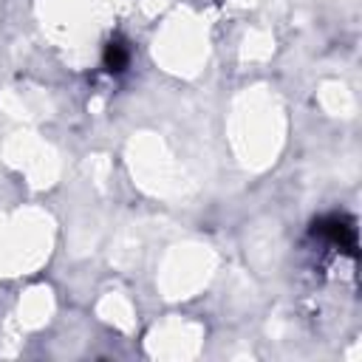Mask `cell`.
<instances>
[{
	"label": "cell",
	"mask_w": 362,
	"mask_h": 362,
	"mask_svg": "<svg viewBox=\"0 0 362 362\" xmlns=\"http://www.w3.org/2000/svg\"><path fill=\"white\" fill-rule=\"evenodd\" d=\"M311 232L320 235V238H325L328 243H334V246H339V249L356 255V226H354L351 218H345V215L320 218V221H314Z\"/></svg>",
	"instance_id": "obj_1"
},
{
	"label": "cell",
	"mask_w": 362,
	"mask_h": 362,
	"mask_svg": "<svg viewBox=\"0 0 362 362\" xmlns=\"http://www.w3.org/2000/svg\"><path fill=\"white\" fill-rule=\"evenodd\" d=\"M102 62H105V68H107L110 74H122V71L127 68V62H130V48H127L122 40H110V42L105 45Z\"/></svg>",
	"instance_id": "obj_2"
}]
</instances>
